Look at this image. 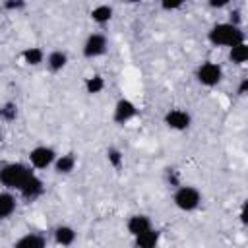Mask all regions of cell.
I'll return each instance as SVG.
<instances>
[{
    "label": "cell",
    "mask_w": 248,
    "mask_h": 248,
    "mask_svg": "<svg viewBox=\"0 0 248 248\" xmlns=\"http://www.w3.org/2000/svg\"><path fill=\"white\" fill-rule=\"evenodd\" d=\"M207 41L213 45V46H232L236 43H242L246 41L244 39V31L242 27L238 25H232L229 21H223V23H215L209 31H207Z\"/></svg>",
    "instance_id": "6da1fadb"
},
{
    "label": "cell",
    "mask_w": 248,
    "mask_h": 248,
    "mask_svg": "<svg viewBox=\"0 0 248 248\" xmlns=\"http://www.w3.org/2000/svg\"><path fill=\"white\" fill-rule=\"evenodd\" d=\"M33 174V167L25 163H6L0 167V184L8 190H19L21 184Z\"/></svg>",
    "instance_id": "7a4b0ae2"
},
{
    "label": "cell",
    "mask_w": 248,
    "mask_h": 248,
    "mask_svg": "<svg viewBox=\"0 0 248 248\" xmlns=\"http://www.w3.org/2000/svg\"><path fill=\"white\" fill-rule=\"evenodd\" d=\"M172 203L184 213L196 211L200 207V203H202V192L196 186L180 184V186H176V190L172 194Z\"/></svg>",
    "instance_id": "3957f363"
},
{
    "label": "cell",
    "mask_w": 248,
    "mask_h": 248,
    "mask_svg": "<svg viewBox=\"0 0 248 248\" xmlns=\"http://www.w3.org/2000/svg\"><path fill=\"white\" fill-rule=\"evenodd\" d=\"M196 79L203 87H215L223 79V68L215 62H202L196 70Z\"/></svg>",
    "instance_id": "277c9868"
},
{
    "label": "cell",
    "mask_w": 248,
    "mask_h": 248,
    "mask_svg": "<svg viewBox=\"0 0 248 248\" xmlns=\"http://www.w3.org/2000/svg\"><path fill=\"white\" fill-rule=\"evenodd\" d=\"M54 159H56V151L50 145H37L29 151V165L37 170L52 167Z\"/></svg>",
    "instance_id": "5b68a950"
},
{
    "label": "cell",
    "mask_w": 248,
    "mask_h": 248,
    "mask_svg": "<svg viewBox=\"0 0 248 248\" xmlns=\"http://www.w3.org/2000/svg\"><path fill=\"white\" fill-rule=\"evenodd\" d=\"M108 48V41L103 33H91L85 41H83V46H81V54L85 58H99L107 52Z\"/></svg>",
    "instance_id": "8992f818"
},
{
    "label": "cell",
    "mask_w": 248,
    "mask_h": 248,
    "mask_svg": "<svg viewBox=\"0 0 248 248\" xmlns=\"http://www.w3.org/2000/svg\"><path fill=\"white\" fill-rule=\"evenodd\" d=\"M163 120H165V124H167V128H170V130H174V132H184V130H188L190 124H192V116H190V112L184 110V108H169V110L165 112Z\"/></svg>",
    "instance_id": "52a82bcc"
},
{
    "label": "cell",
    "mask_w": 248,
    "mask_h": 248,
    "mask_svg": "<svg viewBox=\"0 0 248 248\" xmlns=\"http://www.w3.org/2000/svg\"><path fill=\"white\" fill-rule=\"evenodd\" d=\"M136 114H138V107L130 101V99H118L116 103H114V108H112V120L116 122V124H126V122H130L132 118H136Z\"/></svg>",
    "instance_id": "ba28073f"
},
{
    "label": "cell",
    "mask_w": 248,
    "mask_h": 248,
    "mask_svg": "<svg viewBox=\"0 0 248 248\" xmlns=\"http://www.w3.org/2000/svg\"><path fill=\"white\" fill-rule=\"evenodd\" d=\"M17 192H19V196H21L23 200L35 202V200H39V198L45 194V184H43V180L33 172V174L21 184V188H19Z\"/></svg>",
    "instance_id": "9c48e42d"
},
{
    "label": "cell",
    "mask_w": 248,
    "mask_h": 248,
    "mask_svg": "<svg viewBox=\"0 0 248 248\" xmlns=\"http://www.w3.org/2000/svg\"><path fill=\"white\" fill-rule=\"evenodd\" d=\"M151 227H153V225H151V219H149L147 215H143V213L130 215L128 221H126V229H128V232H130L132 236H136V234H140V232H143V231H147V229H151Z\"/></svg>",
    "instance_id": "30bf717a"
},
{
    "label": "cell",
    "mask_w": 248,
    "mask_h": 248,
    "mask_svg": "<svg viewBox=\"0 0 248 248\" xmlns=\"http://www.w3.org/2000/svg\"><path fill=\"white\" fill-rule=\"evenodd\" d=\"M76 165H78V159H76L74 153L56 155V159H54V163H52L56 174H70V172H74Z\"/></svg>",
    "instance_id": "8fae6325"
},
{
    "label": "cell",
    "mask_w": 248,
    "mask_h": 248,
    "mask_svg": "<svg viewBox=\"0 0 248 248\" xmlns=\"http://www.w3.org/2000/svg\"><path fill=\"white\" fill-rule=\"evenodd\" d=\"M159 240H161V232L157 229H153V227L134 236V244L138 248H155L159 244Z\"/></svg>",
    "instance_id": "7c38bea8"
},
{
    "label": "cell",
    "mask_w": 248,
    "mask_h": 248,
    "mask_svg": "<svg viewBox=\"0 0 248 248\" xmlns=\"http://www.w3.org/2000/svg\"><path fill=\"white\" fill-rule=\"evenodd\" d=\"M66 64H68V54H66L64 50L56 48V50H50V52L46 54V68H48L52 74L62 72V70L66 68Z\"/></svg>",
    "instance_id": "4fadbf2b"
},
{
    "label": "cell",
    "mask_w": 248,
    "mask_h": 248,
    "mask_svg": "<svg viewBox=\"0 0 248 248\" xmlns=\"http://www.w3.org/2000/svg\"><path fill=\"white\" fill-rule=\"evenodd\" d=\"M52 234H54V242L58 246H72L76 242V231L70 225H58Z\"/></svg>",
    "instance_id": "5bb4252c"
},
{
    "label": "cell",
    "mask_w": 248,
    "mask_h": 248,
    "mask_svg": "<svg viewBox=\"0 0 248 248\" xmlns=\"http://www.w3.org/2000/svg\"><path fill=\"white\" fill-rule=\"evenodd\" d=\"M21 60L25 66H39L45 62V50L41 46H27L21 50Z\"/></svg>",
    "instance_id": "9a60e30c"
},
{
    "label": "cell",
    "mask_w": 248,
    "mask_h": 248,
    "mask_svg": "<svg viewBox=\"0 0 248 248\" xmlns=\"http://www.w3.org/2000/svg\"><path fill=\"white\" fill-rule=\"evenodd\" d=\"M112 6H108V4H99V6H95L91 12H89V17H91V21L93 23H97V25H105V23H108L110 19H112Z\"/></svg>",
    "instance_id": "2e32d148"
},
{
    "label": "cell",
    "mask_w": 248,
    "mask_h": 248,
    "mask_svg": "<svg viewBox=\"0 0 248 248\" xmlns=\"http://www.w3.org/2000/svg\"><path fill=\"white\" fill-rule=\"evenodd\" d=\"M45 244H46V238L39 232H27L14 242V246L17 248H43Z\"/></svg>",
    "instance_id": "e0dca14e"
},
{
    "label": "cell",
    "mask_w": 248,
    "mask_h": 248,
    "mask_svg": "<svg viewBox=\"0 0 248 248\" xmlns=\"http://www.w3.org/2000/svg\"><path fill=\"white\" fill-rule=\"evenodd\" d=\"M16 205H17V202L12 192H8V190L0 192V219L10 217L16 211Z\"/></svg>",
    "instance_id": "ac0fdd59"
},
{
    "label": "cell",
    "mask_w": 248,
    "mask_h": 248,
    "mask_svg": "<svg viewBox=\"0 0 248 248\" xmlns=\"http://www.w3.org/2000/svg\"><path fill=\"white\" fill-rule=\"evenodd\" d=\"M229 60L232 64H244L248 60V45H246V41L229 46Z\"/></svg>",
    "instance_id": "d6986e66"
},
{
    "label": "cell",
    "mask_w": 248,
    "mask_h": 248,
    "mask_svg": "<svg viewBox=\"0 0 248 248\" xmlns=\"http://www.w3.org/2000/svg\"><path fill=\"white\" fill-rule=\"evenodd\" d=\"M83 87H85V93H89V95H99V93L105 89V78L99 76V74H93V76L85 78Z\"/></svg>",
    "instance_id": "ffe728a7"
},
{
    "label": "cell",
    "mask_w": 248,
    "mask_h": 248,
    "mask_svg": "<svg viewBox=\"0 0 248 248\" xmlns=\"http://www.w3.org/2000/svg\"><path fill=\"white\" fill-rule=\"evenodd\" d=\"M107 161H108V165H110L112 169H116V170H118V169L124 165V153H122L118 147H114V145H112V147H108V149H107Z\"/></svg>",
    "instance_id": "44dd1931"
},
{
    "label": "cell",
    "mask_w": 248,
    "mask_h": 248,
    "mask_svg": "<svg viewBox=\"0 0 248 248\" xmlns=\"http://www.w3.org/2000/svg\"><path fill=\"white\" fill-rule=\"evenodd\" d=\"M16 118H17V105L12 103V101L4 103V105L0 107V120L12 122V120H16Z\"/></svg>",
    "instance_id": "7402d4cb"
},
{
    "label": "cell",
    "mask_w": 248,
    "mask_h": 248,
    "mask_svg": "<svg viewBox=\"0 0 248 248\" xmlns=\"http://www.w3.org/2000/svg\"><path fill=\"white\" fill-rule=\"evenodd\" d=\"M184 2L186 0H161V8L165 12H176V10H180L184 6Z\"/></svg>",
    "instance_id": "603a6c76"
},
{
    "label": "cell",
    "mask_w": 248,
    "mask_h": 248,
    "mask_svg": "<svg viewBox=\"0 0 248 248\" xmlns=\"http://www.w3.org/2000/svg\"><path fill=\"white\" fill-rule=\"evenodd\" d=\"M25 8V0H4V10L6 12H19Z\"/></svg>",
    "instance_id": "cb8c5ba5"
},
{
    "label": "cell",
    "mask_w": 248,
    "mask_h": 248,
    "mask_svg": "<svg viewBox=\"0 0 248 248\" xmlns=\"http://www.w3.org/2000/svg\"><path fill=\"white\" fill-rule=\"evenodd\" d=\"M167 180H169V184H170L172 188L180 186V176H178V172H176V170H172V169H169V170H167Z\"/></svg>",
    "instance_id": "d4e9b609"
},
{
    "label": "cell",
    "mask_w": 248,
    "mask_h": 248,
    "mask_svg": "<svg viewBox=\"0 0 248 248\" xmlns=\"http://www.w3.org/2000/svg\"><path fill=\"white\" fill-rule=\"evenodd\" d=\"M229 23L242 27V12H240V10H232V12H231V17H229Z\"/></svg>",
    "instance_id": "484cf974"
},
{
    "label": "cell",
    "mask_w": 248,
    "mask_h": 248,
    "mask_svg": "<svg viewBox=\"0 0 248 248\" xmlns=\"http://www.w3.org/2000/svg\"><path fill=\"white\" fill-rule=\"evenodd\" d=\"M236 93H238V97H244L248 93V78H242L240 79V83L236 87Z\"/></svg>",
    "instance_id": "4316f807"
},
{
    "label": "cell",
    "mask_w": 248,
    "mask_h": 248,
    "mask_svg": "<svg viewBox=\"0 0 248 248\" xmlns=\"http://www.w3.org/2000/svg\"><path fill=\"white\" fill-rule=\"evenodd\" d=\"M207 4H209V8H213V10H221V8L229 6L231 0H207Z\"/></svg>",
    "instance_id": "83f0119b"
},
{
    "label": "cell",
    "mask_w": 248,
    "mask_h": 248,
    "mask_svg": "<svg viewBox=\"0 0 248 248\" xmlns=\"http://www.w3.org/2000/svg\"><path fill=\"white\" fill-rule=\"evenodd\" d=\"M240 221L246 225V203H242V209H240Z\"/></svg>",
    "instance_id": "f1b7e54d"
},
{
    "label": "cell",
    "mask_w": 248,
    "mask_h": 248,
    "mask_svg": "<svg viewBox=\"0 0 248 248\" xmlns=\"http://www.w3.org/2000/svg\"><path fill=\"white\" fill-rule=\"evenodd\" d=\"M126 4H138V2H141V0H124Z\"/></svg>",
    "instance_id": "f546056e"
},
{
    "label": "cell",
    "mask_w": 248,
    "mask_h": 248,
    "mask_svg": "<svg viewBox=\"0 0 248 248\" xmlns=\"http://www.w3.org/2000/svg\"><path fill=\"white\" fill-rule=\"evenodd\" d=\"M0 141H2V132H0Z\"/></svg>",
    "instance_id": "4dcf8cb0"
}]
</instances>
